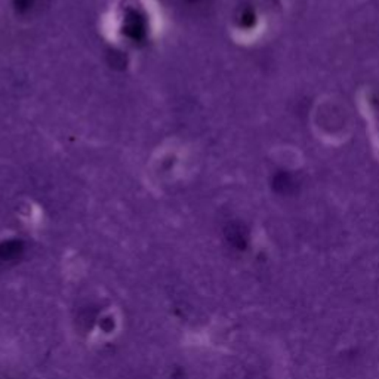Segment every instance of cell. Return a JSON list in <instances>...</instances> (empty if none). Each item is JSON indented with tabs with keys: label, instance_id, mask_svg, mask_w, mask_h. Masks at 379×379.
<instances>
[{
	"label": "cell",
	"instance_id": "cell-1",
	"mask_svg": "<svg viewBox=\"0 0 379 379\" xmlns=\"http://www.w3.org/2000/svg\"><path fill=\"white\" fill-rule=\"evenodd\" d=\"M12 2H14V8H15L16 14L28 15L37 8L39 0H12Z\"/></svg>",
	"mask_w": 379,
	"mask_h": 379
}]
</instances>
